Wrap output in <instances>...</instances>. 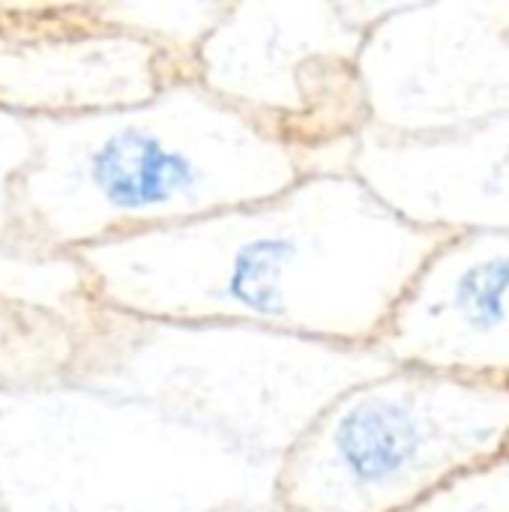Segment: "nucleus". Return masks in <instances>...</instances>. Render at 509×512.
<instances>
[{"label":"nucleus","mask_w":509,"mask_h":512,"mask_svg":"<svg viewBox=\"0 0 509 512\" xmlns=\"http://www.w3.org/2000/svg\"><path fill=\"white\" fill-rule=\"evenodd\" d=\"M444 240L351 171H309L273 198L75 255L111 312L375 345Z\"/></svg>","instance_id":"1"},{"label":"nucleus","mask_w":509,"mask_h":512,"mask_svg":"<svg viewBox=\"0 0 509 512\" xmlns=\"http://www.w3.org/2000/svg\"><path fill=\"white\" fill-rule=\"evenodd\" d=\"M33 159L15 183V243L81 252L273 198L300 159L195 78L147 102L30 120Z\"/></svg>","instance_id":"2"},{"label":"nucleus","mask_w":509,"mask_h":512,"mask_svg":"<svg viewBox=\"0 0 509 512\" xmlns=\"http://www.w3.org/2000/svg\"><path fill=\"white\" fill-rule=\"evenodd\" d=\"M276 471L156 405L75 381L0 399V512H225L273 498Z\"/></svg>","instance_id":"3"},{"label":"nucleus","mask_w":509,"mask_h":512,"mask_svg":"<svg viewBox=\"0 0 509 512\" xmlns=\"http://www.w3.org/2000/svg\"><path fill=\"white\" fill-rule=\"evenodd\" d=\"M390 369L393 363L375 345L102 309L69 381L156 405L246 453L279 462L327 405Z\"/></svg>","instance_id":"4"},{"label":"nucleus","mask_w":509,"mask_h":512,"mask_svg":"<svg viewBox=\"0 0 509 512\" xmlns=\"http://www.w3.org/2000/svg\"><path fill=\"white\" fill-rule=\"evenodd\" d=\"M509 384L393 366L342 393L279 459L294 512H402L507 453Z\"/></svg>","instance_id":"5"},{"label":"nucleus","mask_w":509,"mask_h":512,"mask_svg":"<svg viewBox=\"0 0 509 512\" xmlns=\"http://www.w3.org/2000/svg\"><path fill=\"white\" fill-rule=\"evenodd\" d=\"M339 0H228L201 42L195 81L285 144L309 171H345L369 126L363 45Z\"/></svg>","instance_id":"6"},{"label":"nucleus","mask_w":509,"mask_h":512,"mask_svg":"<svg viewBox=\"0 0 509 512\" xmlns=\"http://www.w3.org/2000/svg\"><path fill=\"white\" fill-rule=\"evenodd\" d=\"M369 129L441 138L509 114V0H399L366 30Z\"/></svg>","instance_id":"7"},{"label":"nucleus","mask_w":509,"mask_h":512,"mask_svg":"<svg viewBox=\"0 0 509 512\" xmlns=\"http://www.w3.org/2000/svg\"><path fill=\"white\" fill-rule=\"evenodd\" d=\"M195 66L108 24L96 0H0V108L66 120L153 99Z\"/></svg>","instance_id":"8"},{"label":"nucleus","mask_w":509,"mask_h":512,"mask_svg":"<svg viewBox=\"0 0 509 512\" xmlns=\"http://www.w3.org/2000/svg\"><path fill=\"white\" fill-rule=\"evenodd\" d=\"M375 348L393 366L509 384V234H450Z\"/></svg>","instance_id":"9"},{"label":"nucleus","mask_w":509,"mask_h":512,"mask_svg":"<svg viewBox=\"0 0 509 512\" xmlns=\"http://www.w3.org/2000/svg\"><path fill=\"white\" fill-rule=\"evenodd\" d=\"M351 171L405 222L438 234H509V114L441 138L363 129Z\"/></svg>","instance_id":"10"},{"label":"nucleus","mask_w":509,"mask_h":512,"mask_svg":"<svg viewBox=\"0 0 509 512\" xmlns=\"http://www.w3.org/2000/svg\"><path fill=\"white\" fill-rule=\"evenodd\" d=\"M102 309L75 252L0 243V399L69 381Z\"/></svg>","instance_id":"11"},{"label":"nucleus","mask_w":509,"mask_h":512,"mask_svg":"<svg viewBox=\"0 0 509 512\" xmlns=\"http://www.w3.org/2000/svg\"><path fill=\"white\" fill-rule=\"evenodd\" d=\"M225 9L228 0H96V12L108 24L189 66H195L201 42L222 21Z\"/></svg>","instance_id":"12"},{"label":"nucleus","mask_w":509,"mask_h":512,"mask_svg":"<svg viewBox=\"0 0 509 512\" xmlns=\"http://www.w3.org/2000/svg\"><path fill=\"white\" fill-rule=\"evenodd\" d=\"M402 512H509V456L444 483Z\"/></svg>","instance_id":"13"},{"label":"nucleus","mask_w":509,"mask_h":512,"mask_svg":"<svg viewBox=\"0 0 509 512\" xmlns=\"http://www.w3.org/2000/svg\"><path fill=\"white\" fill-rule=\"evenodd\" d=\"M33 159V126L0 108V243H15V183Z\"/></svg>","instance_id":"14"},{"label":"nucleus","mask_w":509,"mask_h":512,"mask_svg":"<svg viewBox=\"0 0 509 512\" xmlns=\"http://www.w3.org/2000/svg\"><path fill=\"white\" fill-rule=\"evenodd\" d=\"M225 512H294L291 507L279 504L276 498H264V501H252V504H237Z\"/></svg>","instance_id":"15"},{"label":"nucleus","mask_w":509,"mask_h":512,"mask_svg":"<svg viewBox=\"0 0 509 512\" xmlns=\"http://www.w3.org/2000/svg\"><path fill=\"white\" fill-rule=\"evenodd\" d=\"M507 456H509V441H507Z\"/></svg>","instance_id":"16"}]
</instances>
